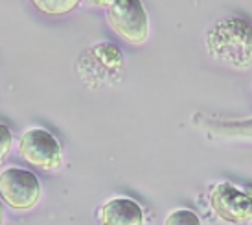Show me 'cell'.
<instances>
[{
    "mask_svg": "<svg viewBox=\"0 0 252 225\" xmlns=\"http://www.w3.org/2000/svg\"><path fill=\"white\" fill-rule=\"evenodd\" d=\"M206 50L219 63L245 71L252 65V26L239 17L217 21L206 34Z\"/></svg>",
    "mask_w": 252,
    "mask_h": 225,
    "instance_id": "obj_1",
    "label": "cell"
},
{
    "mask_svg": "<svg viewBox=\"0 0 252 225\" xmlns=\"http://www.w3.org/2000/svg\"><path fill=\"white\" fill-rule=\"evenodd\" d=\"M41 183L33 172L9 166L0 174V199L11 209L30 211L39 203Z\"/></svg>",
    "mask_w": 252,
    "mask_h": 225,
    "instance_id": "obj_2",
    "label": "cell"
},
{
    "mask_svg": "<svg viewBox=\"0 0 252 225\" xmlns=\"http://www.w3.org/2000/svg\"><path fill=\"white\" fill-rule=\"evenodd\" d=\"M107 21L124 41L142 44L149 36V19L144 6L134 0H116L107 7Z\"/></svg>",
    "mask_w": 252,
    "mask_h": 225,
    "instance_id": "obj_3",
    "label": "cell"
},
{
    "mask_svg": "<svg viewBox=\"0 0 252 225\" xmlns=\"http://www.w3.org/2000/svg\"><path fill=\"white\" fill-rule=\"evenodd\" d=\"M19 153L26 162L41 170H57L63 162L59 141L42 127H32L22 133Z\"/></svg>",
    "mask_w": 252,
    "mask_h": 225,
    "instance_id": "obj_4",
    "label": "cell"
},
{
    "mask_svg": "<svg viewBox=\"0 0 252 225\" xmlns=\"http://www.w3.org/2000/svg\"><path fill=\"white\" fill-rule=\"evenodd\" d=\"M210 205L216 216L230 224H247L252 220V196L230 183L214 187Z\"/></svg>",
    "mask_w": 252,
    "mask_h": 225,
    "instance_id": "obj_5",
    "label": "cell"
},
{
    "mask_svg": "<svg viewBox=\"0 0 252 225\" xmlns=\"http://www.w3.org/2000/svg\"><path fill=\"white\" fill-rule=\"evenodd\" d=\"M99 224L144 225V211L140 205L129 197H114L99 209Z\"/></svg>",
    "mask_w": 252,
    "mask_h": 225,
    "instance_id": "obj_6",
    "label": "cell"
},
{
    "mask_svg": "<svg viewBox=\"0 0 252 225\" xmlns=\"http://www.w3.org/2000/svg\"><path fill=\"white\" fill-rule=\"evenodd\" d=\"M37 9H41L42 13L48 15H63L70 13L72 9L79 6L77 0H35L33 2Z\"/></svg>",
    "mask_w": 252,
    "mask_h": 225,
    "instance_id": "obj_7",
    "label": "cell"
},
{
    "mask_svg": "<svg viewBox=\"0 0 252 225\" xmlns=\"http://www.w3.org/2000/svg\"><path fill=\"white\" fill-rule=\"evenodd\" d=\"M164 225H203V222L189 209H177L164 220Z\"/></svg>",
    "mask_w": 252,
    "mask_h": 225,
    "instance_id": "obj_8",
    "label": "cell"
},
{
    "mask_svg": "<svg viewBox=\"0 0 252 225\" xmlns=\"http://www.w3.org/2000/svg\"><path fill=\"white\" fill-rule=\"evenodd\" d=\"M223 133H232V135H247V137H252V120H243V122H228V124H223Z\"/></svg>",
    "mask_w": 252,
    "mask_h": 225,
    "instance_id": "obj_9",
    "label": "cell"
},
{
    "mask_svg": "<svg viewBox=\"0 0 252 225\" xmlns=\"http://www.w3.org/2000/svg\"><path fill=\"white\" fill-rule=\"evenodd\" d=\"M11 142H13V137H11L9 127L4 126V124H0V164L6 161V157L9 155Z\"/></svg>",
    "mask_w": 252,
    "mask_h": 225,
    "instance_id": "obj_10",
    "label": "cell"
},
{
    "mask_svg": "<svg viewBox=\"0 0 252 225\" xmlns=\"http://www.w3.org/2000/svg\"><path fill=\"white\" fill-rule=\"evenodd\" d=\"M4 224V207H2V199H0V225Z\"/></svg>",
    "mask_w": 252,
    "mask_h": 225,
    "instance_id": "obj_11",
    "label": "cell"
}]
</instances>
